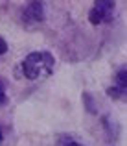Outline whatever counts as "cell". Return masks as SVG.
<instances>
[{"instance_id":"obj_8","label":"cell","mask_w":127,"mask_h":146,"mask_svg":"<svg viewBox=\"0 0 127 146\" xmlns=\"http://www.w3.org/2000/svg\"><path fill=\"white\" fill-rule=\"evenodd\" d=\"M0 91H4V80L0 78Z\"/></svg>"},{"instance_id":"obj_1","label":"cell","mask_w":127,"mask_h":146,"mask_svg":"<svg viewBox=\"0 0 127 146\" xmlns=\"http://www.w3.org/2000/svg\"><path fill=\"white\" fill-rule=\"evenodd\" d=\"M24 22H41L44 19V6L41 2H30L22 13Z\"/></svg>"},{"instance_id":"obj_2","label":"cell","mask_w":127,"mask_h":146,"mask_svg":"<svg viewBox=\"0 0 127 146\" xmlns=\"http://www.w3.org/2000/svg\"><path fill=\"white\" fill-rule=\"evenodd\" d=\"M88 21H90V24L98 26V24H101V22L105 21V17H103L98 9H90V13H88Z\"/></svg>"},{"instance_id":"obj_10","label":"cell","mask_w":127,"mask_h":146,"mask_svg":"<svg viewBox=\"0 0 127 146\" xmlns=\"http://www.w3.org/2000/svg\"><path fill=\"white\" fill-rule=\"evenodd\" d=\"M0 143H2V129H0Z\"/></svg>"},{"instance_id":"obj_6","label":"cell","mask_w":127,"mask_h":146,"mask_svg":"<svg viewBox=\"0 0 127 146\" xmlns=\"http://www.w3.org/2000/svg\"><path fill=\"white\" fill-rule=\"evenodd\" d=\"M6 52H7V44H6V41H4V39H0V56L6 54Z\"/></svg>"},{"instance_id":"obj_5","label":"cell","mask_w":127,"mask_h":146,"mask_svg":"<svg viewBox=\"0 0 127 146\" xmlns=\"http://www.w3.org/2000/svg\"><path fill=\"white\" fill-rule=\"evenodd\" d=\"M107 94H109L111 98H114V100H118L122 96V91L118 89V87H109V89H107Z\"/></svg>"},{"instance_id":"obj_7","label":"cell","mask_w":127,"mask_h":146,"mask_svg":"<svg viewBox=\"0 0 127 146\" xmlns=\"http://www.w3.org/2000/svg\"><path fill=\"white\" fill-rule=\"evenodd\" d=\"M6 102H7L6 93H4V91H0V106H2V104H6Z\"/></svg>"},{"instance_id":"obj_9","label":"cell","mask_w":127,"mask_h":146,"mask_svg":"<svg viewBox=\"0 0 127 146\" xmlns=\"http://www.w3.org/2000/svg\"><path fill=\"white\" fill-rule=\"evenodd\" d=\"M66 146H81V144H78V143H68Z\"/></svg>"},{"instance_id":"obj_3","label":"cell","mask_w":127,"mask_h":146,"mask_svg":"<svg viewBox=\"0 0 127 146\" xmlns=\"http://www.w3.org/2000/svg\"><path fill=\"white\" fill-rule=\"evenodd\" d=\"M116 80H118V89H125L127 87V72H125V68H120V70H118Z\"/></svg>"},{"instance_id":"obj_4","label":"cell","mask_w":127,"mask_h":146,"mask_svg":"<svg viewBox=\"0 0 127 146\" xmlns=\"http://www.w3.org/2000/svg\"><path fill=\"white\" fill-rule=\"evenodd\" d=\"M83 102H85V106L88 107V113H96V107H94V104H92V96L88 93H83Z\"/></svg>"}]
</instances>
